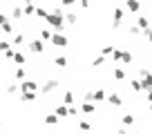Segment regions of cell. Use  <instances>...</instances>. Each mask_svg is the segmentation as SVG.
<instances>
[{
    "label": "cell",
    "mask_w": 152,
    "mask_h": 134,
    "mask_svg": "<svg viewBox=\"0 0 152 134\" xmlns=\"http://www.w3.org/2000/svg\"><path fill=\"white\" fill-rule=\"evenodd\" d=\"M112 60H116V63L123 60V49H114L112 52Z\"/></svg>",
    "instance_id": "cell-20"
},
{
    "label": "cell",
    "mask_w": 152,
    "mask_h": 134,
    "mask_svg": "<svg viewBox=\"0 0 152 134\" xmlns=\"http://www.w3.org/2000/svg\"><path fill=\"white\" fill-rule=\"evenodd\" d=\"M52 45H56V47H67V36H63L61 31L52 34Z\"/></svg>",
    "instance_id": "cell-4"
},
{
    "label": "cell",
    "mask_w": 152,
    "mask_h": 134,
    "mask_svg": "<svg viewBox=\"0 0 152 134\" xmlns=\"http://www.w3.org/2000/svg\"><path fill=\"white\" fill-rule=\"evenodd\" d=\"M14 63H16V65H18V67H25V63H27V58H25V56H23V54H20V52H16V56H14Z\"/></svg>",
    "instance_id": "cell-16"
},
{
    "label": "cell",
    "mask_w": 152,
    "mask_h": 134,
    "mask_svg": "<svg viewBox=\"0 0 152 134\" xmlns=\"http://www.w3.org/2000/svg\"><path fill=\"white\" fill-rule=\"evenodd\" d=\"M20 100L23 103H34L36 100V92H20Z\"/></svg>",
    "instance_id": "cell-10"
},
{
    "label": "cell",
    "mask_w": 152,
    "mask_h": 134,
    "mask_svg": "<svg viewBox=\"0 0 152 134\" xmlns=\"http://www.w3.org/2000/svg\"><path fill=\"white\" fill-rule=\"evenodd\" d=\"M150 112H152V103H150Z\"/></svg>",
    "instance_id": "cell-45"
},
{
    "label": "cell",
    "mask_w": 152,
    "mask_h": 134,
    "mask_svg": "<svg viewBox=\"0 0 152 134\" xmlns=\"http://www.w3.org/2000/svg\"><path fill=\"white\" fill-rule=\"evenodd\" d=\"M148 103H152V90H148Z\"/></svg>",
    "instance_id": "cell-43"
},
{
    "label": "cell",
    "mask_w": 152,
    "mask_h": 134,
    "mask_svg": "<svg viewBox=\"0 0 152 134\" xmlns=\"http://www.w3.org/2000/svg\"><path fill=\"white\" fill-rule=\"evenodd\" d=\"M143 36H145V38L152 43V29H143Z\"/></svg>",
    "instance_id": "cell-41"
},
{
    "label": "cell",
    "mask_w": 152,
    "mask_h": 134,
    "mask_svg": "<svg viewBox=\"0 0 152 134\" xmlns=\"http://www.w3.org/2000/svg\"><path fill=\"white\" fill-rule=\"evenodd\" d=\"M23 40H25V36H23V34H16V36H14V43H11V45H20Z\"/></svg>",
    "instance_id": "cell-34"
},
{
    "label": "cell",
    "mask_w": 152,
    "mask_h": 134,
    "mask_svg": "<svg viewBox=\"0 0 152 134\" xmlns=\"http://www.w3.org/2000/svg\"><path fill=\"white\" fill-rule=\"evenodd\" d=\"M9 47H11V43H7V40H0V54H5Z\"/></svg>",
    "instance_id": "cell-33"
},
{
    "label": "cell",
    "mask_w": 152,
    "mask_h": 134,
    "mask_svg": "<svg viewBox=\"0 0 152 134\" xmlns=\"http://www.w3.org/2000/svg\"><path fill=\"white\" fill-rule=\"evenodd\" d=\"M14 76H16V81H25V76H27V72H25V67H18Z\"/></svg>",
    "instance_id": "cell-21"
},
{
    "label": "cell",
    "mask_w": 152,
    "mask_h": 134,
    "mask_svg": "<svg viewBox=\"0 0 152 134\" xmlns=\"http://www.w3.org/2000/svg\"><path fill=\"white\" fill-rule=\"evenodd\" d=\"M123 16H125V11L121 9V7H116V9H114V20H112V27H114V29H119V27H121V23H123Z\"/></svg>",
    "instance_id": "cell-5"
},
{
    "label": "cell",
    "mask_w": 152,
    "mask_h": 134,
    "mask_svg": "<svg viewBox=\"0 0 152 134\" xmlns=\"http://www.w3.org/2000/svg\"><path fill=\"white\" fill-rule=\"evenodd\" d=\"M121 63H128V65H130V63H132V54H130V52H123V60H121Z\"/></svg>",
    "instance_id": "cell-35"
},
{
    "label": "cell",
    "mask_w": 152,
    "mask_h": 134,
    "mask_svg": "<svg viewBox=\"0 0 152 134\" xmlns=\"http://www.w3.org/2000/svg\"><path fill=\"white\" fill-rule=\"evenodd\" d=\"M105 100V90H94V103Z\"/></svg>",
    "instance_id": "cell-19"
},
{
    "label": "cell",
    "mask_w": 152,
    "mask_h": 134,
    "mask_svg": "<svg viewBox=\"0 0 152 134\" xmlns=\"http://www.w3.org/2000/svg\"><path fill=\"white\" fill-rule=\"evenodd\" d=\"M45 123H47V125H56L58 123V116L56 114H47V116H45Z\"/></svg>",
    "instance_id": "cell-23"
},
{
    "label": "cell",
    "mask_w": 152,
    "mask_h": 134,
    "mask_svg": "<svg viewBox=\"0 0 152 134\" xmlns=\"http://www.w3.org/2000/svg\"><path fill=\"white\" fill-rule=\"evenodd\" d=\"M45 20H47V23H49V27H52V29H56V31H63V29L67 27V25H65V9H63V7H58V9L49 11Z\"/></svg>",
    "instance_id": "cell-1"
},
{
    "label": "cell",
    "mask_w": 152,
    "mask_h": 134,
    "mask_svg": "<svg viewBox=\"0 0 152 134\" xmlns=\"http://www.w3.org/2000/svg\"><path fill=\"white\" fill-rule=\"evenodd\" d=\"M103 63H105V58H103V56H96V58H94V67H101Z\"/></svg>",
    "instance_id": "cell-39"
},
{
    "label": "cell",
    "mask_w": 152,
    "mask_h": 134,
    "mask_svg": "<svg viewBox=\"0 0 152 134\" xmlns=\"http://www.w3.org/2000/svg\"><path fill=\"white\" fill-rule=\"evenodd\" d=\"M40 40H49L52 43V31L49 29H40Z\"/></svg>",
    "instance_id": "cell-24"
},
{
    "label": "cell",
    "mask_w": 152,
    "mask_h": 134,
    "mask_svg": "<svg viewBox=\"0 0 152 134\" xmlns=\"http://www.w3.org/2000/svg\"><path fill=\"white\" fill-rule=\"evenodd\" d=\"M130 34H132V36H141L143 29H141V27H137V25H130Z\"/></svg>",
    "instance_id": "cell-28"
},
{
    "label": "cell",
    "mask_w": 152,
    "mask_h": 134,
    "mask_svg": "<svg viewBox=\"0 0 152 134\" xmlns=\"http://www.w3.org/2000/svg\"><path fill=\"white\" fill-rule=\"evenodd\" d=\"M76 20H78L76 11H67L65 14V25H76Z\"/></svg>",
    "instance_id": "cell-13"
},
{
    "label": "cell",
    "mask_w": 152,
    "mask_h": 134,
    "mask_svg": "<svg viewBox=\"0 0 152 134\" xmlns=\"http://www.w3.org/2000/svg\"><path fill=\"white\" fill-rule=\"evenodd\" d=\"M54 63H56V67H67V58L65 56H58Z\"/></svg>",
    "instance_id": "cell-31"
},
{
    "label": "cell",
    "mask_w": 152,
    "mask_h": 134,
    "mask_svg": "<svg viewBox=\"0 0 152 134\" xmlns=\"http://www.w3.org/2000/svg\"><path fill=\"white\" fill-rule=\"evenodd\" d=\"M112 76L116 78V81H125V72L119 69V67H114V69H112Z\"/></svg>",
    "instance_id": "cell-17"
},
{
    "label": "cell",
    "mask_w": 152,
    "mask_h": 134,
    "mask_svg": "<svg viewBox=\"0 0 152 134\" xmlns=\"http://www.w3.org/2000/svg\"><path fill=\"white\" fill-rule=\"evenodd\" d=\"M125 7H128L132 14H137V11L141 9V2H139V0H125Z\"/></svg>",
    "instance_id": "cell-11"
},
{
    "label": "cell",
    "mask_w": 152,
    "mask_h": 134,
    "mask_svg": "<svg viewBox=\"0 0 152 134\" xmlns=\"http://www.w3.org/2000/svg\"><path fill=\"white\" fill-rule=\"evenodd\" d=\"M105 100H107L110 105H114V107H121V105H123V98H121V94H116V92H112Z\"/></svg>",
    "instance_id": "cell-7"
},
{
    "label": "cell",
    "mask_w": 152,
    "mask_h": 134,
    "mask_svg": "<svg viewBox=\"0 0 152 134\" xmlns=\"http://www.w3.org/2000/svg\"><path fill=\"white\" fill-rule=\"evenodd\" d=\"M116 134H128V132H125V130H123V127H121V130H119V132H116Z\"/></svg>",
    "instance_id": "cell-44"
},
{
    "label": "cell",
    "mask_w": 152,
    "mask_h": 134,
    "mask_svg": "<svg viewBox=\"0 0 152 134\" xmlns=\"http://www.w3.org/2000/svg\"><path fill=\"white\" fill-rule=\"evenodd\" d=\"M76 0H61V7H74Z\"/></svg>",
    "instance_id": "cell-36"
},
{
    "label": "cell",
    "mask_w": 152,
    "mask_h": 134,
    "mask_svg": "<svg viewBox=\"0 0 152 134\" xmlns=\"http://www.w3.org/2000/svg\"><path fill=\"white\" fill-rule=\"evenodd\" d=\"M67 110H69V116H76V114H78V107H74V105H67Z\"/></svg>",
    "instance_id": "cell-40"
},
{
    "label": "cell",
    "mask_w": 152,
    "mask_h": 134,
    "mask_svg": "<svg viewBox=\"0 0 152 134\" xmlns=\"http://www.w3.org/2000/svg\"><path fill=\"white\" fill-rule=\"evenodd\" d=\"M81 112H83V114H87V116H90V114H94V112H96V105H94V103H83Z\"/></svg>",
    "instance_id": "cell-12"
},
{
    "label": "cell",
    "mask_w": 152,
    "mask_h": 134,
    "mask_svg": "<svg viewBox=\"0 0 152 134\" xmlns=\"http://www.w3.org/2000/svg\"><path fill=\"white\" fill-rule=\"evenodd\" d=\"M11 18L14 20H23V7H14V9H11Z\"/></svg>",
    "instance_id": "cell-18"
},
{
    "label": "cell",
    "mask_w": 152,
    "mask_h": 134,
    "mask_svg": "<svg viewBox=\"0 0 152 134\" xmlns=\"http://www.w3.org/2000/svg\"><path fill=\"white\" fill-rule=\"evenodd\" d=\"M23 14H25V16H36V7H34V5H25Z\"/></svg>",
    "instance_id": "cell-22"
},
{
    "label": "cell",
    "mask_w": 152,
    "mask_h": 134,
    "mask_svg": "<svg viewBox=\"0 0 152 134\" xmlns=\"http://www.w3.org/2000/svg\"><path fill=\"white\" fill-rule=\"evenodd\" d=\"M58 85H61V81H56V78H49V81H45L43 85H40V94H52L54 90H58Z\"/></svg>",
    "instance_id": "cell-2"
},
{
    "label": "cell",
    "mask_w": 152,
    "mask_h": 134,
    "mask_svg": "<svg viewBox=\"0 0 152 134\" xmlns=\"http://www.w3.org/2000/svg\"><path fill=\"white\" fill-rule=\"evenodd\" d=\"M18 90H20V83H9V85H7V92H9V94H16Z\"/></svg>",
    "instance_id": "cell-26"
},
{
    "label": "cell",
    "mask_w": 152,
    "mask_h": 134,
    "mask_svg": "<svg viewBox=\"0 0 152 134\" xmlns=\"http://www.w3.org/2000/svg\"><path fill=\"white\" fill-rule=\"evenodd\" d=\"M20 92H38L36 81H20Z\"/></svg>",
    "instance_id": "cell-6"
},
{
    "label": "cell",
    "mask_w": 152,
    "mask_h": 134,
    "mask_svg": "<svg viewBox=\"0 0 152 134\" xmlns=\"http://www.w3.org/2000/svg\"><path fill=\"white\" fill-rule=\"evenodd\" d=\"M63 100H65L67 105H74V92H65V96H63Z\"/></svg>",
    "instance_id": "cell-25"
},
{
    "label": "cell",
    "mask_w": 152,
    "mask_h": 134,
    "mask_svg": "<svg viewBox=\"0 0 152 134\" xmlns=\"http://www.w3.org/2000/svg\"><path fill=\"white\" fill-rule=\"evenodd\" d=\"M130 87H132V92H141V81H130Z\"/></svg>",
    "instance_id": "cell-30"
},
{
    "label": "cell",
    "mask_w": 152,
    "mask_h": 134,
    "mask_svg": "<svg viewBox=\"0 0 152 134\" xmlns=\"http://www.w3.org/2000/svg\"><path fill=\"white\" fill-rule=\"evenodd\" d=\"M47 14H49L47 9H43V7H36V16H38V18H47Z\"/></svg>",
    "instance_id": "cell-32"
},
{
    "label": "cell",
    "mask_w": 152,
    "mask_h": 134,
    "mask_svg": "<svg viewBox=\"0 0 152 134\" xmlns=\"http://www.w3.org/2000/svg\"><path fill=\"white\" fill-rule=\"evenodd\" d=\"M141 90H145V92L152 90V74L148 72L145 67L141 69Z\"/></svg>",
    "instance_id": "cell-3"
},
{
    "label": "cell",
    "mask_w": 152,
    "mask_h": 134,
    "mask_svg": "<svg viewBox=\"0 0 152 134\" xmlns=\"http://www.w3.org/2000/svg\"><path fill=\"white\" fill-rule=\"evenodd\" d=\"M0 29H2L5 34H11V31H14V27H11L9 18H7L5 14H0Z\"/></svg>",
    "instance_id": "cell-8"
},
{
    "label": "cell",
    "mask_w": 152,
    "mask_h": 134,
    "mask_svg": "<svg viewBox=\"0 0 152 134\" xmlns=\"http://www.w3.org/2000/svg\"><path fill=\"white\" fill-rule=\"evenodd\" d=\"M137 27H141V29H150V20H148L145 16H139V18H137Z\"/></svg>",
    "instance_id": "cell-14"
},
{
    "label": "cell",
    "mask_w": 152,
    "mask_h": 134,
    "mask_svg": "<svg viewBox=\"0 0 152 134\" xmlns=\"http://www.w3.org/2000/svg\"><path fill=\"white\" fill-rule=\"evenodd\" d=\"M134 121H137V119H134L132 114H125L123 116V125H125V127H128V125H134Z\"/></svg>",
    "instance_id": "cell-27"
},
{
    "label": "cell",
    "mask_w": 152,
    "mask_h": 134,
    "mask_svg": "<svg viewBox=\"0 0 152 134\" xmlns=\"http://www.w3.org/2000/svg\"><path fill=\"white\" fill-rule=\"evenodd\" d=\"M81 7H83V9H87V7H90V0H81Z\"/></svg>",
    "instance_id": "cell-42"
},
{
    "label": "cell",
    "mask_w": 152,
    "mask_h": 134,
    "mask_svg": "<svg viewBox=\"0 0 152 134\" xmlns=\"http://www.w3.org/2000/svg\"><path fill=\"white\" fill-rule=\"evenodd\" d=\"M112 52H114V47H112V45H105V47H103V56H110Z\"/></svg>",
    "instance_id": "cell-37"
},
{
    "label": "cell",
    "mask_w": 152,
    "mask_h": 134,
    "mask_svg": "<svg viewBox=\"0 0 152 134\" xmlns=\"http://www.w3.org/2000/svg\"><path fill=\"white\" fill-rule=\"evenodd\" d=\"M54 114H56L58 119H61V116H69V110H67L65 105H56V112H54Z\"/></svg>",
    "instance_id": "cell-15"
},
{
    "label": "cell",
    "mask_w": 152,
    "mask_h": 134,
    "mask_svg": "<svg viewBox=\"0 0 152 134\" xmlns=\"http://www.w3.org/2000/svg\"><path fill=\"white\" fill-rule=\"evenodd\" d=\"M78 127H81V132H90L92 125H90V121H81V123H78Z\"/></svg>",
    "instance_id": "cell-29"
},
{
    "label": "cell",
    "mask_w": 152,
    "mask_h": 134,
    "mask_svg": "<svg viewBox=\"0 0 152 134\" xmlns=\"http://www.w3.org/2000/svg\"><path fill=\"white\" fill-rule=\"evenodd\" d=\"M14 56H16V52H14V49H7V52H5V58H9V60H14Z\"/></svg>",
    "instance_id": "cell-38"
},
{
    "label": "cell",
    "mask_w": 152,
    "mask_h": 134,
    "mask_svg": "<svg viewBox=\"0 0 152 134\" xmlns=\"http://www.w3.org/2000/svg\"><path fill=\"white\" fill-rule=\"evenodd\" d=\"M0 125H2V119H0Z\"/></svg>",
    "instance_id": "cell-46"
},
{
    "label": "cell",
    "mask_w": 152,
    "mask_h": 134,
    "mask_svg": "<svg viewBox=\"0 0 152 134\" xmlns=\"http://www.w3.org/2000/svg\"><path fill=\"white\" fill-rule=\"evenodd\" d=\"M29 49H31L34 54H43L45 45H43V40H40V38H36V40H31V43H29Z\"/></svg>",
    "instance_id": "cell-9"
}]
</instances>
